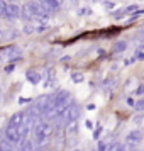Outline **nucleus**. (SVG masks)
Returning a JSON list of instances; mask_svg holds the SVG:
<instances>
[{"label":"nucleus","instance_id":"1","mask_svg":"<svg viewBox=\"0 0 144 151\" xmlns=\"http://www.w3.org/2000/svg\"><path fill=\"white\" fill-rule=\"evenodd\" d=\"M53 126L51 122L48 121H44L41 119L39 122L34 126V129H32V141H34L36 148H42V146H46L49 141V137L53 136Z\"/></svg>","mask_w":144,"mask_h":151},{"label":"nucleus","instance_id":"2","mask_svg":"<svg viewBox=\"0 0 144 151\" xmlns=\"http://www.w3.org/2000/svg\"><path fill=\"white\" fill-rule=\"evenodd\" d=\"M80 114H82V107L78 105V104H69L68 107L64 109V112L61 114V117H59V121L64 124L71 122V121H78V117H80Z\"/></svg>","mask_w":144,"mask_h":151},{"label":"nucleus","instance_id":"3","mask_svg":"<svg viewBox=\"0 0 144 151\" xmlns=\"http://www.w3.org/2000/svg\"><path fill=\"white\" fill-rule=\"evenodd\" d=\"M4 139H7L9 143L15 144L21 143V134H19V127H10V126H5L4 129Z\"/></svg>","mask_w":144,"mask_h":151},{"label":"nucleus","instance_id":"4","mask_svg":"<svg viewBox=\"0 0 144 151\" xmlns=\"http://www.w3.org/2000/svg\"><path fill=\"white\" fill-rule=\"evenodd\" d=\"M7 21H15V19H21V7L17 4H7L5 9V15H4Z\"/></svg>","mask_w":144,"mask_h":151},{"label":"nucleus","instance_id":"5","mask_svg":"<svg viewBox=\"0 0 144 151\" xmlns=\"http://www.w3.org/2000/svg\"><path fill=\"white\" fill-rule=\"evenodd\" d=\"M24 121H26V112H15V114L10 116L7 126H10V127H21L24 124Z\"/></svg>","mask_w":144,"mask_h":151},{"label":"nucleus","instance_id":"6","mask_svg":"<svg viewBox=\"0 0 144 151\" xmlns=\"http://www.w3.org/2000/svg\"><path fill=\"white\" fill-rule=\"evenodd\" d=\"M125 143H129V144H139V143H143V132L141 131H137V129H134V131H130L129 134L125 136Z\"/></svg>","mask_w":144,"mask_h":151},{"label":"nucleus","instance_id":"7","mask_svg":"<svg viewBox=\"0 0 144 151\" xmlns=\"http://www.w3.org/2000/svg\"><path fill=\"white\" fill-rule=\"evenodd\" d=\"M17 151H36V144L32 139H22L21 143H19V150Z\"/></svg>","mask_w":144,"mask_h":151},{"label":"nucleus","instance_id":"8","mask_svg":"<svg viewBox=\"0 0 144 151\" xmlns=\"http://www.w3.org/2000/svg\"><path fill=\"white\" fill-rule=\"evenodd\" d=\"M21 19H24L27 24L34 21V15H32V12H31V9L27 7V4H24V5L21 7Z\"/></svg>","mask_w":144,"mask_h":151},{"label":"nucleus","instance_id":"9","mask_svg":"<svg viewBox=\"0 0 144 151\" xmlns=\"http://www.w3.org/2000/svg\"><path fill=\"white\" fill-rule=\"evenodd\" d=\"M41 2L44 4V7L48 9L49 12H58L61 9V4L58 0H41Z\"/></svg>","mask_w":144,"mask_h":151},{"label":"nucleus","instance_id":"10","mask_svg":"<svg viewBox=\"0 0 144 151\" xmlns=\"http://www.w3.org/2000/svg\"><path fill=\"white\" fill-rule=\"evenodd\" d=\"M41 78H42L41 73H37V71H27V80L32 83V85L39 83V82H41Z\"/></svg>","mask_w":144,"mask_h":151},{"label":"nucleus","instance_id":"11","mask_svg":"<svg viewBox=\"0 0 144 151\" xmlns=\"http://www.w3.org/2000/svg\"><path fill=\"white\" fill-rule=\"evenodd\" d=\"M66 132H68L69 136H73L78 132V121H71V122L66 124Z\"/></svg>","mask_w":144,"mask_h":151},{"label":"nucleus","instance_id":"12","mask_svg":"<svg viewBox=\"0 0 144 151\" xmlns=\"http://www.w3.org/2000/svg\"><path fill=\"white\" fill-rule=\"evenodd\" d=\"M0 151H15V148H14V144L9 143L7 139H2L0 141Z\"/></svg>","mask_w":144,"mask_h":151},{"label":"nucleus","instance_id":"13","mask_svg":"<svg viewBox=\"0 0 144 151\" xmlns=\"http://www.w3.org/2000/svg\"><path fill=\"white\" fill-rule=\"evenodd\" d=\"M125 49H127V42L125 41H117L115 44H114V51H115V53H122Z\"/></svg>","mask_w":144,"mask_h":151},{"label":"nucleus","instance_id":"14","mask_svg":"<svg viewBox=\"0 0 144 151\" xmlns=\"http://www.w3.org/2000/svg\"><path fill=\"white\" fill-rule=\"evenodd\" d=\"M71 80L75 83H82L83 80H85V75L80 73V71H75V73H71Z\"/></svg>","mask_w":144,"mask_h":151},{"label":"nucleus","instance_id":"15","mask_svg":"<svg viewBox=\"0 0 144 151\" xmlns=\"http://www.w3.org/2000/svg\"><path fill=\"white\" fill-rule=\"evenodd\" d=\"M34 32H36V24L29 22V24L24 26V34H34Z\"/></svg>","mask_w":144,"mask_h":151},{"label":"nucleus","instance_id":"16","mask_svg":"<svg viewBox=\"0 0 144 151\" xmlns=\"http://www.w3.org/2000/svg\"><path fill=\"white\" fill-rule=\"evenodd\" d=\"M136 60H144V42L143 44H139L136 49V56H134Z\"/></svg>","mask_w":144,"mask_h":151},{"label":"nucleus","instance_id":"17","mask_svg":"<svg viewBox=\"0 0 144 151\" xmlns=\"http://www.w3.org/2000/svg\"><path fill=\"white\" fill-rule=\"evenodd\" d=\"M36 24V22H34ZM49 29L48 24H36V34H42V32H46Z\"/></svg>","mask_w":144,"mask_h":151},{"label":"nucleus","instance_id":"18","mask_svg":"<svg viewBox=\"0 0 144 151\" xmlns=\"http://www.w3.org/2000/svg\"><path fill=\"white\" fill-rule=\"evenodd\" d=\"M102 7L105 9V10H114V9L117 7V4H115V2H110V0H103Z\"/></svg>","mask_w":144,"mask_h":151},{"label":"nucleus","instance_id":"19","mask_svg":"<svg viewBox=\"0 0 144 151\" xmlns=\"http://www.w3.org/2000/svg\"><path fill=\"white\" fill-rule=\"evenodd\" d=\"M120 151H136V146L129 143H120Z\"/></svg>","mask_w":144,"mask_h":151},{"label":"nucleus","instance_id":"20","mask_svg":"<svg viewBox=\"0 0 144 151\" xmlns=\"http://www.w3.org/2000/svg\"><path fill=\"white\" fill-rule=\"evenodd\" d=\"M109 144H110V141H100V143H98V148H97V150L98 151H107L109 150Z\"/></svg>","mask_w":144,"mask_h":151},{"label":"nucleus","instance_id":"21","mask_svg":"<svg viewBox=\"0 0 144 151\" xmlns=\"http://www.w3.org/2000/svg\"><path fill=\"white\" fill-rule=\"evenodd\" d=\"M107 151H120V143H115V141H110L109 150Z\"/></svg>","mask_w":144,"mask_h":151},{"label":"nucleus","instance_id":"22","mask_svg":"<svg viewBox=\"0 0 144 151\" xmlns=\"http://www.w3.org/2000/svg\"><path fill=\"white\" fill-rule=\"evenodd\" d=\"M124 10H125V14H130V12L136 14L137 10H139V5H137V4H132V5H129V7H125Z\"/></svg>","mask_w":144,"mask_h":151},{"label":"nucleus","instance_id":"23","mask_svg":"<svg viewBox=\"0 0 144 151\" xmlns=\"http://www.w3.org/2000/svg\"><path fill=\"white\" fill-rule=\"evenodd\" d=\"M136 110H139V112H144V99H141V100H136Z\"/></svg>","mask_w":144,"mask_h":151},{"label":"nucleus","instance_id":"24","mask_svg":"<svg viewBox=\"0 0 144 151\" xmlns=\"http://www.w3.org/2000/svg\"><path fill=\"white\" fill-rule=\"evenodd\" d=\"M125 104H127L129 107H134V105H136V100H134L132 97H127V100H125Z\"/></svg>","mask_w":144,"mask_h":151},{"label":"nucleus","instance_id":"25","mask_svg":"<svg viewBox=\"0 0 144 151\" xmlns=\"http://www.w3.org/2000/svg\"><path fill=\"white\" fill-rule=\"evenodd\" d=\"M136 93H137V95H144V83H141V85H139V87H137Z\"/></svg>","mask_w":144,"mask_h":151},{"label":"nucleus","instance_id":"26","mask_svg":"<svg viewBox=\"0 0 144 151\" xmlns=\"http://www.w3.org/2000/svg\"><path fill=\"white\" fill-rule=\"evenodd\" d=\"M5 71H7V73H10V71H14V65H7V68H5Z\"/></svg>","mask_w":144,"mask_h":151},{"label":"nucleus","instance_id":"27","mask_svg":"<svg viewBox=\"0 0 144 151\" xmlns=\"http://www.w3.org/2000/svg\"><path fill=\"white\" fill-rule=\"evenodd\" d=\"M69 60H71V58H69V56H64V58H61V63H68Z\"/></svg>","mask_w":144,"mask_h":151},{"label":"nucleus","instance_id":"28","mask_svg":"<svg viewBox=\"0 0 144 151\" xmlns=\"http://www.w3.org/2000/svg\"><path fill=\"white\" fill-rule=\"evenodd\" d=\"M87 127H88V129H92V127H93V122H92V121H87Z\"/></svg>","mask_w":144,"mask_h":151},{"label":"nucleus","instance_id":"29","mask_svg":"<svg viewBox=\"0 0 144 151\" xmlns=\"http://www.w3.org/2000/svg\"><path fill=\"white\" fill-rule=\"evenodd\" d=\"M36 151H48V150H46V146H42V148H37Z\"/></svg>","mask_w":144,"mask_h":151},{"label":"nucleus","instance_id":"30","mask_svg":"<svg viewBox=\"0 0 144 151\" xmlns=\"http://www.w3.org/2000/svg\"><path fill=\"white\" fill-rule=\"evenodd\" d=\"M75 151H82V150H75Z\"/></svg>","mask_w":144,"mask_h":151},{"label":"nucleus","instance_id":"31","mask_svg":"<svg viewBox=\"0 0 144 151\" xmlns=\"http://www.w3.org/2000/svg\"><path fill=\"white\" fill-rule=\"evenodd\" d=\"M92 151H98V150H92Z\"/></svg>","mask_w":144,"mask_h":151},{"label":"nucleus","instance_id":"32","mask_svg":"<svg viewBox=\"0 0 144 151\" xmlns=\"http://www.w3.org/2000/svg\"><path fill=\"white\" fill-rule=\"evenodd\" d=\"M93 2H97V0H93Z\"/></svg>","mask_w":144,"mask_h":151}]
</instances>
